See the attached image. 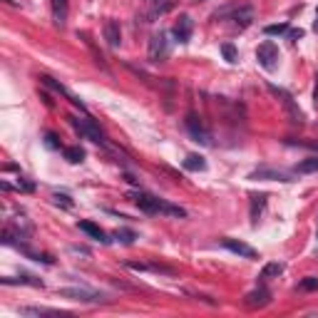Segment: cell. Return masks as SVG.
<instances>
[{
	"label": "cell",
	"mask_w": 318,
	"mask_h": 318,
	"mask_svg": "<svg viewBox=\"0 0 318 318\" xmlns=\"http://www.w3.org/2000/svg\"><path fill=\"white\" fill-rule=\"evenodd\" d=\"M129 199L144 212V214H167V216H177V219H184L187 212L182 207H174V204H167L164 199L154 197V194H147V192H134L129 194Z\"/></svg>",
	"instance_id": "cell-1"
},
{
	"label": "cell",
	"mask_w": 318,
	"mask_h": 318,
	"mask_svg": "<svg viewBox=\"0 0 318 318\" xmlns=\"http://www.w3.org/2000/svg\"><path fill=\"white\" fill-rule=\"evenodd\" d=\"M269 92H271V95H274V97H276V100H279V102L284 105V109H286V114H289V119H291L294 124H304V119H306V117H304L301 107H299V105L294 102V97H291V95H289V92H286L284 87L269 85Z\"/></svg>",
	"instance_id": "cell-2"
},
{
	"label": "cell",
	"mask_w": 318,
	"mask_h": 318,
	"mask_svg": "<svg viewBox=\"0 0 318 318\" xmlns=\"http://www.w3.org/2000/svg\"><path fill=\"white\" fill-rule=\"evenodd\" d=\"M67 119H70V124L75 127V132H80V134L87 137L90 142H97V144L105 142V134H102V129L95 124V119H90V117H75V114H70Z\"/></svg>",
	"instance_id": "cell-3"
},
{
	"label": "cell",
	"mask_w": 318,
	"mask_h": 318,
	"mask_svg": "<svg viewBox=\"0 0 318 318\" xmlns=\"http://www.w3.org/2000/svg\"><path fill=\"white\" fill-rule=\"evenodd\" d=\"M279 47L271 42V40H266V42H261L259 47H256V60H259V65L264 67V70H269V72H274L276 67H279Z\"/></svg>",
	"instance_id": "cell-4"
},
{
	"label": "cell",
	"mask_w": 318,
	"mask_h": 318,
	"mask_svg": "<svg viewBox=\"0 0 318 318\" xmlns=\"http://www.w3.org/2000/svg\"><path fill=\"white\" fill-rule=\"evenodd\" d=\"M57 296L60 299H70V301H80V304H97V301H105L102 294H95L90 289H57Z\"/></svg>",
	"instance_id": "cell-5"
},
{
	"label": "cell",
	"mask_w": 318,
	"mask_h": 318,
	"mask_svg": "<svg viewBox=\"0 0 318 318\" xmlns=\"http://www.w3.org/2000/svg\"><path fill=\"white\" fill-rule=\"evenodd\" d=\"M144 12H142V20L144 22H154L159 15H164V12H169L172 7H174V2L172 0H144Z\"/></svg>",
	"instance_id": "cell-6"
},
{
	"label": "cell",
	"mask_w": 318,
	"mask_h": 318,
	"mask_svg": "<svg viewBox=\"0 0 318 318\" xmlns=\"http://www.w3.org/2000/svg\"><path fill=\"white\" fill-rule=\"evenodd\" d=\"M167 55H169L167 35H164V32L152 35V40H149V60H152V62H162V60H167Z\"/></svg>",
	"instance_id": "cell-7"
},
{
	"label": "cell",
	"mask_w": 318,
	"mask_h": 318,
	"mask_svg": "<svg viewBox=\"0 0 318 318\" xmlns=\"http://www.w3.org/2000/svg\"><path fill=\"white\" fill-rule=\"evenodd\" d=\"M221 246L224 249H229L231 254H236V256H244V259H259V254H256V249H251L249 244H244V241H236V239H221Z\"/></svg>",
	"instance_id": "cell-8"
},
{
	"label": "cell",
	"mask_w": 318,
	"mask_h": 318,
	"mask_svg": "<svg viewBox=\"0 0 318 318\" xmlns=\"http://www.w3.org/2000/svg\"><path fill=\"white\" fill-rule=\"evenodd\" d=\"M172 32H174V37H177L179 42H189V40H192V32H194L192 17H189V15H179V20L174 22Z\"/></svg>",
	"instance_id": "cell-9"
},
{
	"label": "cell",
	"mask_w": 318,
	"mask_h": 318,
	"mask_svg": "<svg viewBox=\"0 0 318 318\" xmlns=\"http://www.w3.org/2000/svg\"><path fill=\"white\" fill-rule=\"evenodd\" d=\"M187 129L192 132V137H194L197 142H202V144H212V134L204 129V124L199 122L197 114H187Z\"/></svg>",
	"instance_id": "cell-10"
},
{
	"label": "cell",
	"mask_w": 318,
	"mask_h": 318,
	"mask_svg": "<svg viewBox=\"0 0 318 318\" xmlns=\"http://www.w3.org/2000/svg\"><path fill=\"white\" fill-rule=\"evenodd\" d=\"M249 179H266V182H294L289 172H281V169H269V167H261L256 172L249 174Z\"/></svg>",
	"instance_id": "cell-11"
},
{
	"label": "cell",
	"mask_w": 318,
	"mask_h": 318,
	"mask_svg": "<svg viewBox=\"0 0 318 318\" xmlns=\"http://www.w3.org/2000/svg\"><path fill=\"white\" fill-rule=\"evenodd\" d=\"M229 12H231L229 17L234 20L236 27H249L251 20H254V7L251 5H239V7H231Z\"/></svg>",
	"instance_id": "cell-12"
},
{
	"label": "cell",
	"mask_w": 318,
	"mask_h": 318,
	"mask_svg": "<svg viewBox=\"0 0 318 318\" xmlns=\"http://www.w3.org/2000/svg\"><path fill=\"white\" fill-rule=\"evenodd\" d=\"M269 304H271V291H269L266 286H259L256 291L246 294V306H249V309H264V306H269Z\"/></svg>",
	"instance_id": "cell-13"
},
{
	"label": "cell",
	"mask_w": 318,
	"mask_h": 318,
	"mask_svg": "<svg viewBox=\"0 0 318 318\" xmlns=\"http://www.w3.org/2000/svg\"><path fill=\"white\" fill-rule=\"evenodd\" d=\"M102 32H105V40H107V45H109V47H119V42H122V30H119V22L107 20V22H105V27H102Z\"/></svg>",
	"instance_id": "cell-14"
},
{
	"label": "cell",
	"mask_w": 318,
	"mask_h": 318,
	"mask_svg": "<svg viewBox=\"0 0 318 318\" xmlns=\"http://www.w3.org/2000/svg\"><path fill=\"white\" fill-rule=\"evenodd\" d=\"M77 226H80V231H85L90 239H97V241H102V244H109V239H107L105 229H100L95 221H80Z\"/></svg>",
	"instance_id": "cell-15"
},
{
	"label": "cell",
	"mask_w": 318,
	"mask_h": 318,
	"mask_svg": "<svg viewBox=\"0 0 318 318\" xmlns=\"http://www.w3.org/2000/svg\"><path fill=\"white\" fill-rule=\"evenodd\" d=\"M251 199V221L254 224H259V219H261V214H264V209H266V194H251L249 197Z\"/></svg>",
	"instance_id": "cell-16"
},
{
	"label": "cell",
	"mask_w": 318,
	"mask_h": 318,
	"mask_svg": "<svg viewBox=\"0 0 318 318\" xmlns=\"http://www.w3.org/2000/svg\"><path fill=\"white\" fill-rule=\"evenodd\" d=\"M50 7H52V20L62 27L67 22V0H50Z\"/></svg>",
	"instance_id": "cell-17"
},
{
	"label": "cell",
	"mask_w": 318,
	"mask_h": 318,
	"mask_svg": "<svg viewBox=\"0 0 318 318\" xmlns=\"http://www.w3.org/2000/svg\"><path fill=\"white\" fill-rule=\"evenodd\" d=\"M22 316H70L67 311H52V309H35V306H25L20 309Z\"/></svg>",
	"instance_id": "cell-18"
},
{
	"label": "cell",
	"mask_w": 318,
	"mask_h": 318,
	"mask_svg": "<svg viewBox=\"0 0 318 318\" xmlns=\"http://www.w3.org/2000/svg\"><path fill=\"white\" fill-rule=\"evenodd\" d=\"M184 169H189V172H204L207 169V159L202 154H189L184 159Z\"/></svg>",
	"instance_id": "cell-19"
},
{
	"label": "cell",
	"mask_w": 318,
	"mask_h": 318,
	"mask_svg": "<svg viewBox=\"0 0 318 318\" xmlns=\"http://www.w3.org/2000/svg\"><path fill=\"white\" fill-rule=\"evenodd\" d=\"M296 172H299V174H314V172H318V157L304 159V162L296 167Z\"/></svg>",
	"instance_id": "cell-20"
},
{
	"label": "cell",
	"mask_w": 318,
	"mask_h": 318,
	"mask_svg": "<svg viewBox=\"0 0 318 318\" xmlns=\"http://www.w3.org/2000/svg\"><path fill=\"white\" fill-rule=\"evenodd\" d=\"M65 159L72 162V164H80V162L85 159V149H82V147H67V149H65Z\"/></svg>",
	"instance_id": "cell-21"
},
{
	"label": "cell",
	"mask_w": 318,
	"mask_h": 318,
	"mask_svg": "<svg viewBox=\"0 0 318 318\" xmlns=\"http://www.w3.org/2000/svg\"><path fill=\"white\" fill-rule=\"evenodd\" d=\"M284 274V264L274 261V264H266L264 271H261V279H274V276H281Z\"/></svg>",
	"instance_id": "cell-22"
},
{
	"label": "cell",
	"mask_w": 318,
	"mask_h": 318,
	"mask_svg": "<svg viewBox=\"0 0 318 318\" xmlns=\"http://www.w3.org/2000/svg\"><path fill=\"white\" fill-rule=\"evenodd\" d=\"M221 55L226 57V62H236V60H239V52H236V47H234L231 42H224V45H221Z\"/></svg>",
	"instance_id": "cell-23"
},
{
	"label": "cell",
	"mask_w": 318,
	"mask_h": 318,
	"mask_svg": "<svg viewBox=\"0 0 318 318\" xmlns=\"http://www.w3.org/2000/svg\"><path fill=\"white\" fill-rule=\"evenodd\" d=\"M117 241H122V244H132L134 239H137V234L132 231V229H117Z\"/></svg>",
	"instance_id": "cell-24"
},
{
	"label": "cell",
	"mask_w": 318,
	"mask_h": 318,
	"mask_svg": "<svg viewBox=\"0 0 318 318\" xmlns=\"http://www.w3.org/2000/svg\"><path fill=\"white\" fill-rule=\"evenodd\" d=\"M264 32H266V35H286V32H289V25H286V22H279V25H266V27H264Z\"/></svg>",
	"instance_id": "cell-25"
},
{
	"label": "cell",
	"mask_w": 318,
	"mask_h": 318,
	"mask_svg": "<svg viewBox=\"0 0 318 318\" xmlns=\"http://www.w3.org/2000/svg\"><path fill=\"white\" fill-rule=\"evenodd\" d=\"M299 289H304V291H316V289H318V279H314V276H306V279L299 284Z\"/></svg>",
	"instance_id": "cell-26"
},
{
	"label": "cell",
	"mask_w": 318,
	"mask_h": 318,
	"mask_svg": "<svg viewBox=\"0 0 318 318\" xmlns=\"http://www.w3.org/2000/svg\"><path fill=\"white\" fill-rule=\"evenodd\" d=\"M52 199H55V204H62V207H72V199L67 197V194H52Z\"/></svg>",
	"instance_id": "cell-27"
},
{
	"label": "cell",
	"mask_w": 318,
	"mask_h": 318,
	"mask_svg": "<svg viewBox=\"0 0 318 318\" xmlns=\"http://www.w3.org/2000/svg\"><path fill=\"white\" fill-rule=\"evenodd\" d=\"M45 144H47V147H52V149H60V142H57V137H55L52 132H47V134H45Z\"/></svg>",
	"instance_id": "cell-28"
},
{
	"label": "cell",
	"mask_w": 318,
	"mask_h": 318,
	"mask_svg": "<svg viewBox=\"0 0 318 318\" xmlns=\"http://www.w3.org/2000/svg\"><path fill=\"white\" fill-rule=\"evenodd\" d=\"M286 35H289V40H291V42H296V40H301V37H304V30H301V27H299V30H291V27H289V32H286Z\"/></svg>",
	"instance_id": "cell-29"
},
{
	"label": "cell",
	"mask_w": 318,
	"mask_h": 318,
	"mask_svg": "<svg viewBox=\"0 0 318 318\" xmlns=\"http://www.w3.org/2000/svg\"><path fill=\"white\" fill-rule=\"evenodd\" d=\"M301 147H309V149H314V152H318V144L316 142H299Z\"/></svg>",
	"instance_id": "cell-30"
},
{
	"label": "cell",
	"mask_w": 318,
	"mask_h": 318,
	"mask_svg": "<svg viewBox=\"0 0 318 318\" xmlns=\"http://www.w3.org/2000/svg\"><path fill=\"white\" fill-rule=\"evenodd\" d=\"M314 105L318 107V75H316V90H314Z\"/></svg>",
	"instance_id": "cell-31"
},
{
	"label": "cell",
	"mask_w": 318,
	"mask_h": 318,
	"mask_svg": "<svg viewBox=\"0 0 318 318\" xmlns=\"http://www.w3.org/2000/svg\"><path fill=\"white\" fill-rule=\"evenodd\" d=\"M314 27H316V32H318V10H316V25Z\"/></svg>",
	"instance_id": "cell-32"
}]
</instances>
